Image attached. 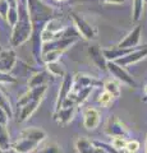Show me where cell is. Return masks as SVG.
<instances>
[{
	"instance_id": "cell-9",
	"label": "cell",
	"mask_w": 147,
	"mask_h": 153,
	"mask_svg": "<svg viewBox=\"0 0 147 153\" xmlns=\"http://www.w3.org/2000/svg\"><path fill=\"white\" fill-rule=\"evenodd\" d=\"M17 63V54L13 49H5L0 51V71L10 73Z\"/></svg>"
},
{
	"instance_id": "cell-18",
	"label": "cell",
	"mask_w": 147,
	"mask_h": 153,
	"mask_svg": "<svg viewBox=\"0 0 147 153\" xmlns=\"http://www.w3.org/2000/svg\"><path fill=\"white\" fill-rule=\"evenodd\" d=\"M45 68L47 70V73H49L51 76H54V78H59V76H63L67 74V70H65L64 65L60 63V61H54V63H47L45 64Z\"/></svg>"
},
{
	"instance_id": "cell-16",
	"label": "cell",
	"mask_w": 147,
	"mask_h": 153,
	"mask_svg": "<svg viewBox=\"0 0 147 153\" xmlns=\"http://www.w3.org/2000/svg\"><path fill=\"white\" fill-rule=\"evenodd\" d=\"M50 74L47 73V70H41L37 71L28 79V88H36L41 87V85H47V82L50 80Z\"/></svg>"
},
{
	"instance_id": "cell-6",
	"label": "cell",
	"mask_w": 147,
	"mask_h": 153,
	"mask_svg": "<svg viewBox=\"0 0 147 153\" xmlns=\"http://www.w3.org/2000/svg\"><path fill=\"white\" fill-rule=\"evenodd\" d=\"M101 85V82L97 80L96 78L88 75V74H83V73H78L73 75V87H72V92H78L79 89L87 88V87H97Z\"/></svg>"
},
{
	"instance_id": "cell-43",
	"label": "cell",
	"mask_w": 147,
	"mask_h": 153,
	"mask_svg": "<svg viewBox=\"0 0 147 153\" xmlns=\"http://www.w3.org/2000/svg\"><path fill=\"white\" fill-rule=\"evenodd\" d=\"M16 1H17V3H21V1H22V3H27V0H16Z\"/></svg>"
},
{
	"instance_id": "cell-37",
	"label": "cell",
	"mask_w": 147,
	"mask_h": 153,
	"mask_svg": "<svg viewBox=\"0 0 147 153\" xmlns=\"http://www.w3.org/2000/svg\"><path fill=\"white\" fill-rule=\"evenodd\" d=\"M93 153H106L104 149H101V148H97V147H95V151H93Z\"/></svg>"
},
{
	"instance_id": "cell-15",
	"label": "cell",
	"mask_w": 147,
	"mask_h": 153,
	"mask_svg": "<svg viewBox=\"0 0 147 153\" xmlns=\"http://www.w3.org/2000/svg\"><path fill=\"white\" fill-rule=\"evenodd\" d=\"M18 137H23V138H27V139H31L37 143H42L46 138V131L40 128H26L19 133Z\"/></svg>"
},
{
	"instance_id": "cell-14",
	"label": "cell",
	"mask_w": 147,
	"mask_h": 153,
	"mask_svg": "<svg viewBox=\"0 0 147 153\" xmlns=\"http://www.w3.org/2000/svg\"><path fill=\"white\" fill-rule=\"evenodd\" d=\"M75 114V107H61L59 111L54 112V120L60 125H68L73 120Z\"/></svg>"
},
{
	"instance_id": "cell-17",
	"label": "cell",
	"mask_w": 147,
	"mask_h": 153,
	"mask_svg": "<svg viewBox=\"0 0 147 153\" xmlns=\"http://www.w3.org/2000/svg\"><path fill=\"white\" fill-rule=\"evenodd\" d=\"M133 49H119V47H111V49H102V54L107 61H116L118 59L125 56Z\"/></svg>"
},
{
	"instance_id": "cell-34",
	"label": "cell",
	"mask_w": 147,
	"mask_h": 153,
	"mask_svg": "<svg viewBox=\"0 0 147 153\" xmlns=\"http://www.w3.org/2000/svg\"><path fill=\"white\" fill-rule=\"evenodd\" d=\"M10 120V117H9V115L7 114V111L4 108L0 107V124L1 125H8V121Z\"/></svg>"
},
{
	"instance_id": "cell-3",
	"label": "cell",
	"mask_w": 147,
	"mask_h": 153,
	"mask_svg": "<svg viewBox=\"0 0 147 153\" xmlns=\"http://www.w3.org/2000/svg\"><path fill=\"white\" fill-rule=\"evenodd\" d=\"M106 70L114 76V79H116L119 83L128 85V87H132V88L137 87V82L134 80L133 76L124 69V66L118 65L115 61H107Z\"/></svg>"
},
{
	"instance_id": "cell-25",
	"label": "cell",
	"mask_w": 147,
	"mask_h": 153,
	"mask_svg": "<svg viewBox=\"0 0 147 153\" xmlns=\"http://www.w3.org/2000/svg\"><path fill=\"white\" fill-rule=\"evenodd\" d=\"M18 19H19V16H18V9H17V7H9L8 14H7V17H5L7 23L10 27H14V26L17 25Z\"/></svg>"
},
{
	"instance_id": "cell-28",
	"label": "cell",
	"mask_w": 147,
	"mask_h": 153,
	"mask_svg": "<svg viewBox=\"0 0 147 153\" xmlns=\"http://www.w3.org/2000/svg\"><path fill=\"white\" fill-rule=\"evenodd\" d=\"M37 153H61V152H60V147L58 143L51 142V143H47L45 147H42Z\"/></svg>"
},
{
	"instance_id": "cell-44",
	"label": "cell",
	"mask_w": 147,
	"mask_h": 153,
	"mask_svg": "<svg viewBox=\"0 0 147 153\" xmlns=\"http://www.w3.org/2000/svg\"><path fill=\"white\" fill-rule=\"evenodd\" d=\"M10 153H16V152H14V151H12V149H10Z\"/></svg>"
},
{
	"instance_id": "cell-29",
	"label": "cell",
	"mask_w": 147,
	"mask_h": 153,
	"mask_svg": "<svg viewBox=\"0 0 147 153\" xmlns=\"http://www.w3.org/2000/svg\"><path fill=\"white\" fill-rule=\"evenodd\" d=\"M113 100H114V97L110 94V93H107L106 91H104L102 93H100V96H98V98H97V102L101 105V106H104V107H106V106H109L111 102H113Z\"/></svg>"
},
{
	"instance_id": "cell-42",
	"label": "cell",
	"mask_w": 147,
	"mask_h": 153,
	"mask_svg": "<svg viewBox=\"0 0 147 153\" xmlns=\"http://www.w3.org/2000/svg\"><path fill=\"white\" fill-rule=\"evenodd\" d=\"M0 153H10V151H3V149H0Z\"/></svg>"
},
{
	"instance_id": "cell-22",
	"label": "cell",
	"mask_w": 147,
	"mask_h": 153,
	"mask_svg": "<svg viewBox=\"0 0 147 153\" xmlns=\"http://www.w3.org/2000/svg\"><path fill=\"white\" fill-rule=\"evenodd\" d=\"M145 8V0H133V9H132V21L138 22L142 18Z\"/></svg>"
},
{
	"instance_id": "cell-5",
	"label": "cell",
	"mask_w": 147,
	"mask_h": 153,
	"mask_svg": "<svg viewBox=\"0 0 147 153\" xmlns=\"http://www.w3.org/2000/svg\"><path fill=\"white\" fill-rule=\"evenodd\" d=\"M105 134L109 137H125L128 134V130L125 125L123 124L116 116H110L105 124Z\"/></svg>"
},
{
	"instance_id": "cell-8",
	"label": "cell",
	"mask_w": 147,
	"mask_h": 153,
	"mask_svg": "<svg viewBox=\"0 0 147 153\" xmlns=\"http://www.w3.org/2000/svg\"><path fill=\"white\" fill-rule=\"evenodd\" d=\"M141 36H142V26L138 25L123 38L116 45V47H119V49H134V47H138L141 42Z\"/></svg>"
},
{
	"instance_id": "cell-39",
	"label": "cell",
	"mask_w": 147,
	"mask_h": 153,
	"mask_svg": "<svg viewBox=\"0 0 147 153\" xmlns=\"http://www.w3.org/2000/svg\"><path fill=\"white\" fill-rule=\"evenodd\" d=\"M143 94H147V84H145L143 87Z\"/></svg>"
},
{
	"instance_id": "cell-31",
	"label": "cell",
	"mask_w": 147,
	"mask_h": 153,
	"mask_svg": "<svg viewBox=\"0 0 147 153\" xmlns=\"http://www.w3.org/2000/svg\"><path fill=\"white\" fill-rule=\"evenodd\" d=\"M17 83V78L13 76L10 73L0 71V84H14Z\"/></svg>"
},
{
	"instance_id": "cell-4",
	"label": "cell",
	"mask_w": 147,
	"mask_h": 153,
	"mask_svg": "<svg viewBox=\"0 0 147 153\" xmlns=\"http://www.w3.org/2000/svg\"><path fill=\"white\" fill-rule=\"evenodd\" d=\"M146 57H147V45H143L142 47H134L129 54L118 59L115 63L120 66H128V65L138 63V61L146 59Z\"/></svg>"
},
{
	"instance_id": "cell-7",
	"label": "cell",
	"mask_w": 147,
	"mask_h": 153,
	"mask_svg": "<svg viewBox=\"0 0 147 153\" xmlns=\"http://www.w3.org/2000/svg\"><path fill=\"white\" fill-rule=\"evenodd\" d=\"M72 87H73V75L67 73L63 76V82H61L59 93H58V98H56V102H55L54 112H56V111H59V110H60L63 101L68 97L69 93L72 92Z\"/></svg>"
},
{
	"instance_id": "cell-2",
	"label": "cell",
	"mask_w": 147,
	"mask_h": 153,
	"mask_svg": "<svg viewBox=\"0 0 147 153\" xmlns=\"http://www.w3.org/2000/svg\"><path fill=\"white\" fill-rule=\"evenodd\" d=\"M70 17H72V21H73V25L75 27V30L79 33V36L84 38V40H95L97 36V31L91 23H88L86 19H84L81 14L72 12L70 13Z\"/></svg>"
},
{
	"instance_id": "cell-33",
	"label": "cell",
	"mask_w": 147,
	"mask_h": 153,
	"mask_svg": "<svg viewBox=\"0 0 147 153\" xmlns=\"http://www.w3.org/2000/svg\"><path fill=\"white\" fill-rule=\"evenodd\" d=\"M9 3L5 1V0H0V18L5 19L7 14H8V10H9Z\"/></svg>"
},
{
	"instance_id": "cell-1",
	"label": "cell",
	"mask_w": 147,
	"mask_h": 153,
	"mask_svg": "<svg viewBox=\"0 0 147 153\" xmlns=\"http://www.w3.org/2000/svg\"><path fill=\"white\" fill-rule=\"evenodd\" d=\"M32 31H34V28H32L31 21H27V22L18 21L17 25L12 27L10 38H9L10 45L13 47H18V46H22L23 44H26L28 40H31Z\"/></svg>"
},
{
	"instance_id": "cell-40",
	"label": "cell",
	"mask_w": 147,
	"mask_h": 153,
	"mask_svg": "<svg viewBox=\"0 0 147 153\" xmlns=\"http://www.w3.org/2000/svg\"><path fill=\"white\" fill-rule=\"evenodd\" d=\"M142 101H143V102H147V94H145L143 97H142Z\"/></svg>"
},
{
	"instance_id": "cell-23",
	"label": "cell",
	"mask_w": 147,
	"mask_h": 153,
	"mask_svg": "<svg viewBox=\"0 0 147 153\" xmlns=\"http://www.w3.org/2000/svg\"><path fill=\"white\" fill-rule=\"evenodd\" d=\"M61 55H63V51H59V50H50V51L44 52V54H42V61H44V65L47 64V63L59 61Z\"/></svg>"
},
{
	"instance_id": "cell-10",
	"label": "cell",
	"mask_w": 147,
	"mask_h": 153,
	"mask_svg": "<svg viewBox=\"0 0 147 153\" xmlns=\"http://www.w3.org/2000/svg\"><path fill=\"white\" fill-rule=\"evenodd\" d=\"M42 102V100H32V101H28L27 103H25L23 106L18 107V114H17V123H25L30 119L34 112L39 108L40 103Z\"/></svg>"
},
{
	"instance_id": "cell-35",
	"label": "cell",
	"mask_w": 147,
	"mask_h": 153,
	"mask_svg": "<svg viewBox=\"0 0 147 153\" xmlns=\"http://www.w3.org/2000/svg\"><path fill=\"white\" fill-rule=\"evenodd\" d=\"M101 3H105V4H114V5H119V4L125 3L127 0H100Z\"/></svg>"
},
{
	"instance_id": "cell-45",
	"label": "cell",
	"mask_w": 147,
	"mask_h": 153,
	"mask_svg": "<svg viewBox=\"0 0 147 153\" xmlns=\"http://www.w3.org/2000/svg\"><path fill=\"white\" fill-rule=\"evenodd\" d=\"M145 4H147V0H145Z\"/></svg>"
},
{
	"instance_id": "cell-21",
	"label": "cell",
	"mask_w": 147,
	"mask_h": 153,
	"mask_svg": "<svg viewBox=\"0 0 147 153\" xmlns=\"http://www.w3.org/2000/svg\"><path fill=\"white\" fill-rule=\"evenodd\" d=\"M0 149L3 151H10L12 149V142L10 135L5 125L0 124Z\"/></svg>"
},
{
	"instance_id": "cell-13",
	"label": "cell",
	"mask_w": 147,
	"mask_h": 153,
	"mask_svg": "<svg viewBox=\"0 0 147 153\" xmlns=\"http://www.w3.org/2000/svg\"><path fill=\"white\" fill-rule=\"evenodd\" d=\"M39 146H40V143H37V142H34L23 137H18L16 143L12 146V151H14L16 153H31Z\"/></svg>"
},
{
	"instance_id": "cell-27",
	"label": "cell",
	"mask_w": 147,
	"mask_h": 153,
	"mask_svg": "<svg viewBox=\"0 0 147 153\" xmlns=\"http://www.w3.org/2000/svg\"><path fill=\"white\" fill-rule=\"evenodd\" d=\"M127 142L128 140L125 139V137H113L110 144L115 148L118 152H119V151H122V149H124V148H125Z\"/></svg>"
},
{
	"instance_id": "cell-30",
	"label": "cell",
	"mask_w": 147,
	"mask_h": 153,
	"mask_svg": "<svg viewBox=\"0 0 147 153\" xmlns=\"http://www.w3.org/2000/svg\"><path fill=\"white\" fill-rule=\"evenodd\" d=\"M93 146L97 147V148H101V149H104L106 153H119L115 148H114L111 144H109V143H105V142H100V140H93Z\"/></svg>"
},
{
	"instance_id": "cell-36",
	"label": "cell",
	"mask_w": 147,
	"mask_h": 153,
	"mask_svg": "<svg viewBox=\"0 0 147 153\" xmlns=\"http://www.w3.org/2000/svg\"><path fill=\"white\" fill-rule=\"evenodd\" d=\"M5 1H8L10 7H17V1H16V0H5Z\"/></svg>"
},
{
	"instance_id": "cell-41",
	"label": "cell",
	"mask_w": 147,
	"mask_h": 153,
	"mask_svg": "<svg viewBox=\"0 0 147 153\" xmlns=\"http://www.w3.org/2000/svg\"><path fill=\"white\" fill-rule=\"evenodd\" d=\"M54 1H56V3H64V1H67V0H54Z\"/></svg>"
},
{
	"instance_id": "cell-12",
	"label": "cell",
	"mask_w": 147,
	"mask_h": 153,
	"mask_svg": "<svg viewBox=\"0 0 147 153\" xmlns=\"http://www.w3.org/2000/svg\"><path fill=\"white\" fill-rule=\"evenodd\" d=\"M87 54L90 56V59L92 60V63L95 64L96 68L100 70H106L107 60L105 59V56L102 54V49L98 45H91L87 49Z\"/></svg>"
},
{
	"instance_id": "cell-46",
	"label": "cell",
	"mask_w": 147,
	"mask_h": 153,
	"mask_svg": "<svg viewBox=\"0 0 147 153\" xmlns=\"http://www.w3.org/2000/svg\"><path fill=\"white\" fill-rule=\"evenodd\" d=\"M0 51H1V49H0Z\"/></svg>"
},
{
	"instance_id": "cell-38",
	"label": "cell",
	"mask_w": 147,
	"mask_h": 153,
	"mask_svg": "<svg viewBox=\"0 0 147 153\" xmlns=\"http://www.w3.org/2000/svg\"><path fill=\"white\" fill-rule=\"evenodd\" d=\"M145 153H147V133H146V140H145Z\"/></svg>"
},
{
	"instance_id": "cell-32",
	"label": "cell",
	"mask_w": 147,
	"mask_h": 153,
	"mask_svg": "<svg viewBox=\"0 0 147 153\" xmlns=\"http://www.w3.org/2000/svg\"><path fill=\"white\" fill-rule=\"evenodd\" d=\"M140 142L138 140H136V139H132V140H128L127 142V144H125V148L124 149L128 151L129 153H137L140 149Z\"/></svg>"
},
{
	"instance_id": "cell-26",
	"label": "cell",
	"mask_w": 147,
	"mask_h": 153,
	"mask_svg": "<svg viewBox=\"0 0 147 153\" xmlns=\"http://www.w3.org/2000/svg\"><path fill=\"white\" fill-rule=\"evenodd\" d=\"M0 107L5 110L7 114L9 115V117L13 116V110H12V106H10V102H9L8 97L5 96V93L3 92L1 88H0Z\"/></svg>"
},
{
	"instance_id": "cell-20",
	"label": "cell",
	"mask_w": 147,
	"mask_h": 153,
	"mask_svg": "<svg viewBox=\"0 0 147 153\" xmlns=\"http://www.w3.org/2000/svg\"><path fill=\"white\" fill-rule=\"evenodd\" d=\"M104 91H106L107 93H110L114 98H118L120 96V85L116 79H107L102 83Z\"/></svg>"
},
{
	"instance_id": "cell-24",
	"label": "cell",
	"mask_w": 147,
	"mask_h": 153,
	"mask_svg": "<svg viewBox=\"0 0 147 153\" xmlns=\"http://www.w3.org/2000/svg\"><path fill=\"white\" fill-rule=\"evenodd\" d=\"M93 87H87V88H83V89H79L78 92H73L75 94V102H77V106L82 105L86 100L88 98V96L91 94Z\"/></svg>"
},
{
	"instance_id": "cell-11",
	"label": "cell",
	"mask_w": 147,
	"mask_h": 153,
	"mask_svg": "<svg viewBox=\"0 0 147 153\" xmlns=\"http://www.w3.org/2000/svg\"><path fill=\"white\" fill-rule=\"evenodd\" d=\"M101 120L100 111L95 107H87L83 111V126L87 130H95Z\"/></svg>"
},
{
	"instance_id": "cell-19",
	"label": "cell",
	"mask_w": 147,
	"mask_h": 153,
	"mask_svg": "<svg viewBox=\"0 0 147 153\" xmlns=\"http://www.w3.org/2000/svg\"><path fill=\"white\" fill-rule=\"evenodd\" d=\"M75 151L77 153H93L95 146L92 140L87 139V138H78L75 140Z\"/></svg>"
}]
</instances>
